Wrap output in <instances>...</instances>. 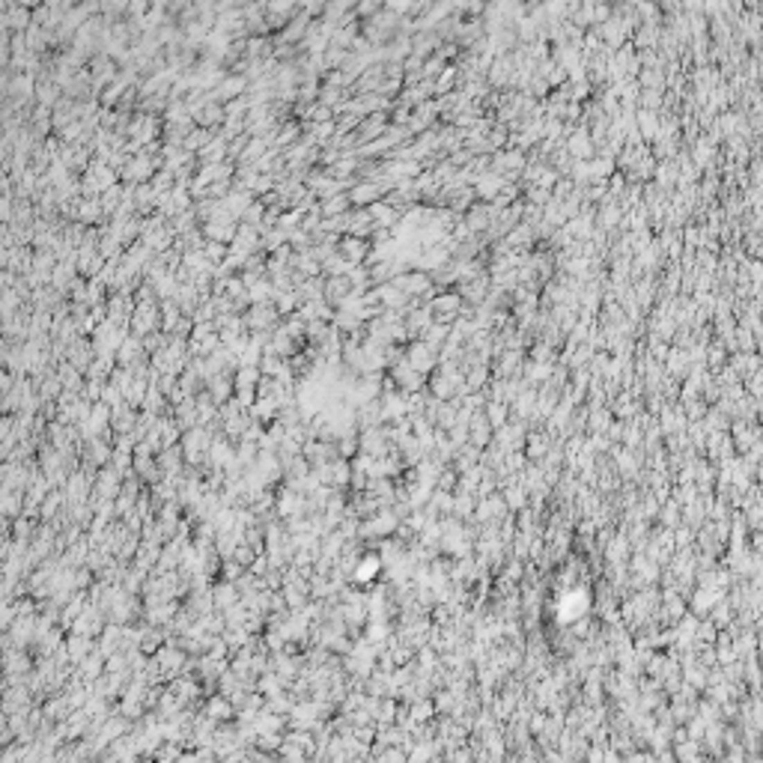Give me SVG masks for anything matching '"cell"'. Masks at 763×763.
Listing matches in <instances>:
<instances>
[{
    "label": "cell",
    "mask_w": 763,
    "mask_h": 763,
    "mask_svg": "<svg viewBox=\"0 0 763 763\" xmlns=\"http://www.w3.org/2000/svg\"><path fill=\"white\" fill-rule=\"evenodd\" d=\"M382 572V561L379 558H361L358 563H355V576H352V581H358V584H367V581H373L376 576H379Z\"/></svg>",
    "instance_id": "6da1fadb"
}]
</instances>
